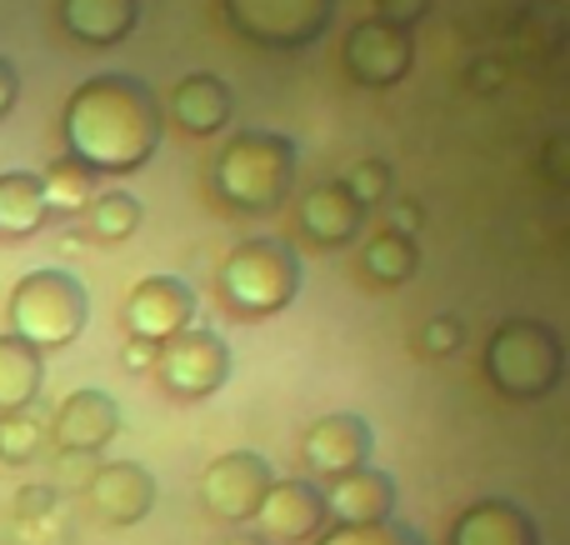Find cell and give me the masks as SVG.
<instances>
[{"instance_id": "2", "label": "cell", "mask_w": 570, "mask_h": 545, "mask_svg": "<svg viewBox=\"0 0 570 545\" xmlns=\"http://www.w3.org/2000/svg\"><path fill=\"white\" fill-rule=\"evenodd\" d=\"M301 150L285 130H236L210 166V196L236 216H276L295 190Z\"/></svg>"}, {"instance_id": "31", "label": "cell", "mask_w": 570, "mask_h": 545, "mask_svg": "<svg viewBox=\"0 0 570 545\" xmlns=\"http://www.w3.org/2000/svg\"><path fill=\"white\" fill-rule=\"evenodd\" d=\"M156 356H160V346H150V340H136V336H126V346H120V366H126L130 376H140V370H156Z\"/></svg>"}, {"instance_id": "29", "label": "cell", "mask_w": 570, "mask_h": 545, "mask_svg": "<svg viewBox=\"0 0 570 545\" xmlns=\"http://www.w3.org/2000/svg\"><path fill=\"white\" fill-rule=\"evenodd\" d=\"M16 516H20V526H26V521L56 516V490L50 486H26L20 490V501H16Z\"/></svg>"}, {"instance_id": "18", "label": "cell", "mask_w": 570, "mask_h": 545, "mask_svg": "<svg viewBox=\"0 0 570 545\" xmlns=\"http://www.w3.org/2000/svg\"><path fill=\"white\" fill-rule=\"evenodd\" d=\"M301 230L315 240V246L335 250V246H351L355 236H361L365 226V210L355 206L351 196L341 190V180H321V186H311L301 196Z\"/></svg>"}, {"instance_id": "4", "label": "cell", "mask_w": 570, "mask_h": 545, "mask_svg": "<svg viewBox=\"0 0 570 545\" xmlns=\"http://www.w3.org/2000/svg\"><path fill=\"white\" fill-rule=\"evenodd\" d=\"M301 280H305V266H301V250L281 236H250L220 260L216 270V286H220V300L236 310L240 320H266V316H281L285 306H295L301 296Z\"/></svg>"}, {"instance_id": "19", "label": "cell", "mask_w": 570, "mask_h": 545, "mask_svg": "<svg viewBox=\"0 0 570 545\" xmlns=\"http://www.w3.org/2000/svg\"><path fill=\"white\" fill-rule=\"evenodd\" d=\"M230 110H236L230 86L220 76H210V70H190V76L176 80V90H170V120H176L186 136H216V130H226Z\"/></svg>"}, {"instance_id": "27", "label": "cell", "mask_w": 570, "mask_h": 545, "mask_svg": "<svg viewBox=\"0 0 570 545\" xmlns=\"http://www.w3.org/2000/svg\"><path fill=\"white\" fill-rule=\"evenodd\" d=\"M341 190L355 200L361 210H371V206H381L385 196H391V166L385 160H361V166H351L341 176Z\"/></svg>"}, {"instance_id": "12", "label": "cell", "mask_w": 570, "mask_h": 545, "mask_svg": "<svg viewBox=\"0 0 570 545\" xmlns=\"http://www.w3.org/2000/svg\"><path fill=\"white\" fill-rule=\"evenodd\" d=\"M331 531L325 521V496L315 480H276L256 511V531L266 545H315Z\"/></svg>"}, {"instance_id": "23", "label": "cell", "mask_w": 570, "mask_h": 545, "mask_svg": "<svg viewBox=\"0 0 570 545\" xmlns=\"http://www.w3.org/2000/svg\"><path fill=\"white\" fill-rule=\"evenodd\" d=\"M36 180H40V196H46V216H76L96 196V176L70 156H56Z\"/></svg>"}, {"instance_id": "1", "label": "cell", "mask_w": 570, "mask_h": 545, "mask_svg": "<svg viewBox=\"0 0 570 545\" xmlns=\"http://www.w3.org/2000/svg\"><path fill=\"white\" fill-rule=\"evenodd\" d=\"M60 140H66L60 156L80 160L96 180L136 176L166 140V106L140 76L100 70L70 90L60 110Z\"/></svg>"}, {"instance_id": "17", "label": "cell", "mask_w": 570, "mask_h": 545, "mask_svg": "<svg viewBox=\"0 0 570 545\" xmlns=\"http://www.w3.org/2000/svg\"><path fill=\"white\" fill-rule=\"evenodd\" d=\"M56 16L70 40L110 50L140 26V0H60Z\"/></svg>"}, {"instance_id": "25", "label": "cell", "mask_w": 570, "mask_h": 545, "mask_svg": "<svg viewBox=\"0 0 570 545\" xmlns=\"http://www.w3.org/2000/svg\"><path fill=\"white\" fill-rule=\"evenodd\" d=\"M46 440H50V430H46V416H40L36 406L0 416V460H6V466L36 460L40 450H46Z\"/></svg>"}, {"instance_id": "3", "label": "cell", "mask_w": 570, "mask_h": 545, "mask_svg": "<svg viewBox=\"0 0 570 545\" xmlns=\"http://www.w3.org/2000/svg\"><path fill=\"white\" fill-rule=\"evenodd\" d=\"M6 326L16 340H26L30 350L50 356L80 340V330L90 326V290L80 286V276L60 266H40L10 286Z\"/></svg>"}, {"instance_id": "13", "label": "cell", "mask_w": 570, "mask_h": 545, "mask_svg": "<svg viewBox=\"0 0 570 545\" xmlns=\"http://www.w3.org/2000/svg\"><path fill=\"white\" fill-rule=\"evenodd\" d=\"M371 450H375V430H371V420L355 416V410H331V416L311 420L301 436L305 466L321 480H335V476H345V470L371 466Z\"/></svg>"}, {"instance_id": "8", "label": "cell", "mask_w": 570, "mask_h": 545, "mask_svg": "<svg viewBox=\"0 0 570 545\" xmlns=\"http://www.w3.org/2000/svg\"><path fill=\"white\" fill-rule=\"evenodd\" d=\"M271 486H276V470L261 450H226L200 470V506L226 526H246L256 521Z\"/></svg>"}, {"instance_id": "22", "label": "cell", "mask_w": 570, "mask_h": 545, "mask_svg": "<svg viewBox=\"0 0 570 545\" xmlns=\"http://www.w3.org/2000/svg\"><path fill=\"white\" fill-rule=\"evenodd\" d=\"M361 270L375 280V286L395 290L421 270V250H415V240L395 236V230H375V236L361 246Z\"/></svg>"}, {"instance_id": "6", "label": "cell", "mask_w": 570, "mask_h": 545, "mask_svg": "<svg viewBox=\"0 0 570 545\" xmlns=\"http://www.w3.org/2000/svg\"><path fill=\"white\" fill-rule=\"evenodd\" d=\"M220 10L240 40L276 56L315 46L335 20V0H220Z\"/></svg>"}, {"instance_id": "21", "label": "cell", "mask_w": 570, "mask_h": 545, "mask_svg": "<svg viewBox=\"0 0 570 545\" xmlns=\"http://www.w3.org/2000/svg\"><path fill=\"white\" fill-rule=\"evenodd\" d=\"M46 196L30 170H0V236L26 240L46 226Z\"/></svg>"}, {"instance_id": "32", "label": "cell", "mask_w": 570, "mask_h": 545, "mask_svg": "<svg viewBox=\"0 0 570 545\" xmlns=\"http://www.w3.org/2000/svg\"><path fill=\"white\" fill-rule=\"evenodd\" d=\"M421 206L415 200H395V210H391V226L385 230H395V236H405V240H415V230H421Z\"/></svg>"}, {"instance_id": "7", "label": "cell", "mask_w": 570, "mask_h": 545, "mask_svg": "<svg viewBox=\"0 0 570 545\" xmlns=\"http://www.w3.org/2000/svg\"><path fill=\"white\" fill-rule=\"evenodd\" d=\"M156 376L166 386V396L176 400H206L230 380V346L216 330L186 326L180 336H170L156 356Z\"/></svg>"}, {"instance_id": "11", "label": "cell", "mask_w": 570, "mask_h": 545, "mask_svg": "<svg viewBox=\"0 0 570 545\" xmlns=\"http://www.w3.org/2000/svg\"><path fill=\"white\" fill-rule=\"evenodd\" d=\"M120 320H126V336L150 340V346H166L170 336L196 326V290H190L180 276H146L130 286Z\"/></svg>"}, {"instance_id": "30", "label": "cell", "mask_w": 570, "mask_h": 545, "mask_svg": "<svg viewBox=\"0 0 570 545\" xmlns=\"http://www.w3.org/2000/svg\"><path fill=\"white\" fill-rule=\"evenodd\" d=\"M425 10H431V0H375V20H391L401 30H411Z\"/></svg>"}, {"instance_id": "28", "label": "cell", "mask_w": 570, "mask_h": 545, "mask_svg": "<svg viewBox=\"0 0 570 545\" xmlns=\"http://www.w3.org/2000/svg\"><path fill=\"white\" fill-rule=\"evenodd\" d=\"M461 340H465L461 316H431V320H425V330H421V350H425V356H451Z\"/></svg>"}, {"instance_id": "14", "label": "cell", "mask_w": 570, "mask_h": 545, "mask_svg": "<svg viewBox=\"0 0 570 545\" xmlns=\"http://www.w3.org/2000/svg\"><path fill=\"white\" fill-rule=\"evenodd\" d=\"M86 501L106 526H136L156 506V476L140 460H106L86 476Z\"/></svg>"}, {"instance_id": "26", "label": "cell", "mask_w": 570, "mask_h": 545, "mask_svg": "<svg viewBox=\"0 0 570 545\" xmlns=\"http://www.w3.org/2000/svg\"><path fill=\"white\" fill-rule=\"evenodd\" d=\"M315 545H425L421 531H411L405 521H381V526H341L325 531Z\"/></svg>"}, {"instance_id": "9", "label": "cell", "mask_w": 570, "mask_h": 545, "mask_svg": "<svg viewBox=\"0 0 570 545\" xmlns=\"http://www.w3.org/2000/svg\"><path fill=\"white\" fill-rule=\"evenodd\" d=\"M345 76L355 80V86L365 90H391L401 86L405 76H411L415 66V36L401 26H391V20H355L351 30H345Z\"/></svg>"}, {"instance_id": "35", "label": "cell", "mask_w": 570, "mask_h": 545, "mask_svg": "<svg viewBox=\"0 0 570 545\" xmlns=\"http://www.w3.org/2000/svg\"><path fill=\"white\" fill-rule=\"evenodd\" d=\"M220 545H266V541H261V536H226Z\"/></svg>"}, {"instance_id": "33", "label": "cell", "mask_w": 570, "mask_h": 545, "mask_svg": "<svg viewBox=\"0 0 570 545\" xmlns=\"http://www.w3.org/2000/svg\"><path fill=\"white\" fill-rule=\"evenodd\" d=\"M16 100H20V70L10 66L6 56H0V120L16 110Z\"/></svg>"}, {"instance_id": "15", "label": "cell", "mask_w": 570, "mask_h": 545, "mask_svg": "<svg viewBox=\"0 0 570 545\" xmlns=\"http://www.w3.org/2000/svg\"><path fill=\"white\" fill-rule=\"evenodd\" d=\"M325 521L331 531L341 526H381V521H395V480L375 466L345 470V476L325 480Z\"/></svg>"}, {"instance_id": "24", "label": "cell", "mask_w": 570, "mask_h": 545, "mask_svg": "<svg viewBox=\"0 0 570 545\" xmlns=\"http://www.w3.org/2000/svg\"><path fill=\"white\" fill-rule=\"evenodd\" d=\"M140 216H146V206H140L130 190H96L86 206V226L96 240H106V246H120V240H130L140 230Z\"/></svg>"}, {"instance_id": "20", "label": "cell", "mask_w": 570, "mask_h": 545, "mask_svg": "<svg viewBox=\"0 0 570 545\" xmlns=\"http://www.w3.org/2000/svg\"><path fill=\"white\" fill-rule=\"evenodd\" d=\"M40 386H46V356L0 330V416L30 410L40 400Z\"/></svg>"}, {"instance_id": "5", "label": "cell", "mask_w": 570, "mask_h": 545, "mask_svg": "<svg viewBox=\"0 0 570 545\" xmlns=\"http://www.w3.org/2000/svg\"><path fill=\"white\" fill-rule=\"evenodd\" d=\"M566 346L546 320H501L485 340V380L505 400H541L561 386Z\"/></svg>"}, {"instance_id": "34", "label": "cell", "mask_w": 570, "mask_h": 545, "mask_svg": "<svg viewBox=\"0 0 570 545\" xmlns=\"http://www.w3.org/2000/svg\"><path fill=\"white\" fill-rule=\"evenodd\" d=\"M471 76H475V86H495V80H501V70H495V66H485V60H481V66L471 70Z\"/></svg>"}, {"instance_id": "10", "label": "cell", "mask_w": 570, "mask_h": 545, "mask_svg": "<svg viewBox=\"0 0 570 545\" xmlns=\"http://www.w3.org/2000/svg\"><path fill=\"white\" fill-rule=\"evenodd\" d=\"M46 430H50L56 456L96 460L100 450L120 436V400L100 386H80L56 406V416L46 420Z\"/></svg>"}, {"instance_id": "16", "label": "cell", "mask_w": 570, "mask_h": 545, "mask_svg": "<svg viewBox=\"0 0 570 545\" xmlns=\"http://www.w3.org/2000/svg\"><path fill=\"white\" fill-rule=\"evenodd\" d=\"M451 545H541V531H535L525 506L505 496H485L471 501L451 521Z\"/></svg>"}]
</instances>
